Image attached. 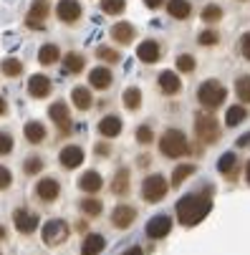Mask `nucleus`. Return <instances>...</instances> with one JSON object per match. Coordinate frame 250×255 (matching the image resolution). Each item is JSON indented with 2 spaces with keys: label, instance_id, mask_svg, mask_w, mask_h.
<instances>
[{
  "label": "nucleus",
  "instance_id": "1",
  "mask_svg": "<svg viewBox=\"0 0 250 255\" xmlns=\"http://www.w3.org/2000/svg\"><path fill=\"white\" fill-rule=\"evenodd\" d=\"M210 210H212V200L207 195H185L177 202V217H180V223L187 225V228L197 225L202 217H207Z\"/></svg>",
  "mask_w": 250,
  "mask_h": 255
},
{
  "label": "nucleus",
  "instance_id": "2",
  "mask_svg": "<svg viewBox=\"0 0 250 255\" xmlns=\"http://www.w3.org/2000/svg\"><path fill=\"white\" fill-rule=\"evenodd\" d=\"M159 149H162V154L164 157H172V159H177V157H182V154H187V136L180 131V129H167L164 134H162V139H159Z\"/></svg>",
  "mask_w": 250,
  "mask_h": 255
},
{
  "label": "nucleus",
  "instance_id": "3",
  "mask_svg": "<svg viewBox=\"0 0 250 255\" xmlns=\"http://www.w3.org/2000/svg\"><path fill=\"white\" fill-rule=\"evenodd\" d=\"M225 96H228V91H225V86L218 84V81H205V84L197 89V99H200V104H202L205 109H218V106L225 101Z\"/></svg>",
  "mask_w": 250,
  "mask_h": 255
},
{
  "label": "nucleus",
  "instance_id": "4",
  "mask_svg": "<svg viewBox=\"0 0 250 255\" xmlns=\"http://www.w3.org/2000/svg\"><path fill=\"white\" fill-rule=\"evenodd\" d=\"M195 131L197 136L205 141V144H215L220 139V124L215 117H210V114H197L195 119Z\"/></svg>",
  "mask_w": 250,
  "mask_h": 255
},
{
  "label": "nucleus",
  "instance_id": "5",
  "mask_svg": "<svg viewBox=\"0 0 250 255\" xmlns=\"http://www.w3.org/2000/svg\"><path fill=\"white\" fill-rule=\"evenodd\" d=\"M169 190V182L162 177V174H152L144 179V185H141V197L147 202H159Z\"/></svg>",
  "mask_w": 250,
  "mask_h": 255
},
{
  "label": "nucleus",
  "instance_id": "6",
  "mask_svg": "<svg viewBox=\"0 0 250 255\" xmlns=\"http://www.w3.org/2000/svg\"><path fill=\"white\" fill-rule=\"evenodd\" d=\"M66 238H68V225L63 220H51L43 225V243L46 245H51V248L61 245V243H66Z\"/></svg>",
  "mask_w": 250,
  "mask_h": 255
},
{
  "label": "nucleus",
  "instance_id": "7",
  "mask_svg": "<svg viewBox=\"0 0 250 255\" xmlns=\"http://www.w3.org/2000/svg\"><path fill=\"white\" fill-rule=\"evenodd\" d=\"M56 13H58V20L63 23H76L81 18V3L79 0H58Z\"/></svg>",
  "mask_w": 250,
  "mask_h": 255
},
{
  "label": "nucleus",
  "instance_id": "8",
  "mask_svg": "<svg viewBox=\"0 0 250 255\" xmlns=\"http://www.w3.org/2000/svg\"><path fill=\"white\" fill-rule=\"evenodd\" d=\"M13 220H15V230H18V233H23V235H30L35 228H38V217H35L33 212H28L25 207L15 210Z\"/></svg>",
  "mask_w": 250,
  "mask_h": 255
},
{
  "label": "nucleus",
  "instance_id": "9",
  "mask_svg": "<svg viewBox=\"0 0 250 255\" xmlns=\"http://www.w3.org/2000/svg\"><path fill=\"white\" fill-rule=\"evenodd\" d=\"M48 117L53 119V124L63 131V134H68L71 131V117H68V106L63 104V101H56L51 109H48Z\"/></svg>",
  "mask_w": 250,
  "mask_h": 255
},
{
  "label": "nucleus",
  "instance_id": "10",
  "mask_svg": "<svg viewBox=\"0 0 250 255\" xmlns=\"http://www.w3.org/2000/svg\"><path fill=\"white\" fill-rule=\"evenodd\" d=\"M46 15H48V0H33V8H30V13L25 18L28 28H35V30L43 28Z\"/></svg>",
  "mask_w": 250,
  "mask_h": 255
},
{
  "label": "nucleus",
  "instance_id": "11",
  "mask_svg": "<svg viewBox=\"0 0 250 255\" xmlns=\"http://www.w3.org/2000/svg\"><path fill=\"white\" fill-rule=\"evenodd\" d=\"M169 230H172V220H169L167 215H157V217H152V220L147 223V235H149L152 240L164 238Z\"/></svg>",
  "mask_w": 250,
  "mask_h": 255
},
{
  "label": "nucleus",
  "instance_id": "12",
  "mask_svg": "<svg viewBox=\"0 0 250 255\" xmlns=\"http://www.w3.org/2000/svg\"><path fill=\"white\" fill-rule=\"evenodd\" d=\"M61 164L66 167V169H74V167H79L81 162H84V149L81 147H76V144H68V147H63L61 149Z\"/></svg>",
  "mask_w": 250,
  "mask_h": 255
},
{
  "label": "nucleus",
  "instance_id": "13",
  "mask_svg": "<svg viewBox=\"0 0 250 255\" xmlns=\"http://www.w3.org/2000/svg\"><path fill=\"white\" fill-rule=\"evenodd\" d=\"M58 192H61V187H58V182L53 177H46L35 185V195H38L43 202H53L58 197Z\"/></svg>",
  "mask_w": 250,
  "mask_h": 255
},
{
  "label": "nucleus",
  "instance_id": "14",
  "mask_svg": "<svg viewBox=\"0 0 250 255\" xmlns=\"http://www.w3.org/2000/svg\"><path fill=\"white\" fill-rule=\"evenodd\" d=\"M28 91H30L33 99H43V96H48V94H51V79L43 76V74L30 76V81H28Z\"/></svg>",
  "mask_w": 250,
  "mask_h": 255
},
{
  "label": "nucleus",
  "instance_id": "15",
  "mask_svg": "<svg viewBox=\"0 0 250 255\" xmlns=\"http://www.w3.org/2000/svg\"><path fill=\"white\" fill-rule=\"evenodd\" d=\"M134 217H136V210L134 207H129V205H119L114 212H112V223L117 225V228H129L131 223H134Z\"/></svg>",
  "mask_w": 250,
  "mask_h": 255
},
{
  "label": "nucleus",
  "instance_id": "16",
  "mask_svg": "<svg viewBox=\"0 0 250 255\" xmlns=\"http://www.w3.org/2000/svg\"><path fill=\"white\" fill-rule=\"evenodd\" d=\"M159 89H162V94H177L182 89V81H180V76L177 74H172V71H162L159 74Z\"/></svg>",
  "mask_w": 250,
  "mask_h": 255
},
{
  "label": "nucleus",
  "instance_id": "17",
  "mask_svg": "<svg viewBox=\"0 0 250 255\" xmlns=\"http://www.w3.org/2000/svg\"><path fill=\"white\" fill-rule=\"evenodd\" d=\"M136 58H139V61H144V63H154V61H159V46H157V41H144V43H139V48H136Z\"/></svg>",
  "mask_w": 250,
  "mask_h": 255
},
{
  "label": "nucleus",
  "instance_id": "18",
  "mask_svg": "<svg viewBox=\"0 0 250 255\" xmlns=\"http://www.w3.org/2000/svg\"><path fill=\"white\" fill-rule=\"evenodd\" d=\"M89 81H91L94 89H109L112 86V71L99 66V68H94L91 74H89Z\"/></svg>",
  "mask_w": 250,
  "mask_h": 255
},
{
  "label": "nucleus",
  "instance_id": "19",
  "mask_svg": "<svg viewBox=\"0 0 250 255\" xmlns=\"http://www.w3.org/2000/svg\"><path fill=\"white\" fill-rule=\"evenodd\" d=\"M112 38L117 41V43H131L134 41V25L131 23H117L114 28H112Z\"/></svg>",
  "mask_w": 250,
  "mask_h": 255
},
{
  "label": "nucleus",
  "instance_id": "20",
  "mask_svg": "<svg viewBox=\"0 0 250 255\" xmlns=\"http://www.w3.org/2000/svg\"><path fill=\"white\" fill-rule=\"evenodd\" d=\"M99 131H101V136H119V131H122V119L119 117H104L101 122H99Z\"/></svg>",
  "mask_w": 250,
  "mask_h": 255
},
{
  "label": "nucleus",
  "instance_id": "21",
  "mask_svg": "<svg viewBox=\"0 0 250 255\" xmlns=\"http://www.w3.org/2000/svg\"><path fill=\"white\" fill-rule=\"evenodd\" d=\"M167 10H169V15L177 18V20H185V18H190V13H192L190 0H169Z\"/></svg>",
  "mask_w": 250,
  "mask_h": 255
},
{
  "label": "nucleus",
  "instance_id": "22",
  "mask_svg": "<svg viewBox=\"0 0 250 255\" xmlns=\"http://www.w3.org/2000/svg\"><path fill=\"white\" fill-rule=\"evenodd\" d=\"M101 185H104V182H101V174L99 172H86V174H81V179H79V187L84 190V192H99L101 190Z\"/></svg>",
  "mask_w": 250,
  "mask_h": 255
},
{
  "label": "nucleus",
  "instance_id": "23",
  "mask_svg": "<svg viewBox=\"0 0 250 255\" xmlns=\"http://www.w3.org/2000/svg\"><path fill=\"white\" fill-rule=\"evenodd\" d=\"M23 134H25V139H28L30 144H41V141L46 139V127H43L41 122H28L25 129H23Z\"/></svg>",
  "mask_w": 250,
  "mask_h": 255
},
{
  "label": "nucleus",
  "instance_id": "24",
  "mask_svg": "<svg viewBox=\"0 0 250 255\" xmlns=\"http://www.w3.org/2000/svg\"><path fill=\"white\" fill-rule=\"evenodd\" d=\"M71 101L76 104V109H81V112H86V109H91V91L84 89V86H76L74 91H71Z\"/></svg>",
  "mask_w": 250,
  "mask_h": 255
},
{
  "label": "nucleus",
  "instance_id": "25",
  "mask_svg": "<svg viewBox=\"0 0 250 255\" xmlns=\"http://www.w3.org/2000/svg\"><path fill=\"white\" fill-rule=\"evenodd\" d=\"M104 245H106V240H104V235H89V238L84 240V248H81V255H99V253L104 250Z\"/></svg>",
  "mask_w": 250,
  "mask_h": 255
},
{
  "label": "nucleus",
  "instance_id": "26",
  "mask_svg": "<svg viewBox=\"0 0 250 255\" xmlns=\"http://www.w3.org/2000/svg\"><path fill=\"white\" fill-rule=\"evenodd\" d=\"M61 58V51H58V46H53V43H46V46H41V51H38V61L43 63V66H51V63H56Z\"/></svg>",
  "mask_w": 250,
  "mask_h": 255
},
{
  "label": "nucleus",
  "instance_id": "27",
  "mask_svg": "<svg viewBox=\"0 0 250 255\" xmlns=\"http://www.w3.org/2000/svg\"><path fill=\"white\" fill-rule=\"evenodd\" d=\"M63 66H66V71H71V74H81V71H84V56H79V53H66Z\"/></svg>",
  "mask_w": 250,
  "mask_h": 255
},
{
  "label": "nucleus",
  "instance_id": "28",
  "mask_svg": "<svg viewBox=\"0 0 250 255\" xmlns=\"http://www.w3.org/2000/svg\"><path fill=\"white\" fill-rule=\"evenodd\" d=\"M124 106L129 109V112H136V109L141 106V91L139 89H126L124 91Z\"/></svg>",
  "mask_w": 250,
  "mask_h": 255
},
{
  "label": "nucleus",
  "instance_id": "29",
  "mask_svg": "<svg viewBox=\"0 0 250 255\" xmlns=\"http://www.w3.org/2000/svg\"><path fill=\"white\" fill-rule=\"evenodd\" d=\"M192 172H195V167H192V164H180V167H177V169L172 172V187H180V185H182V182H185Z\"/></svg>",
  "mask_w": 250,
  "mask_h": 255
},
{
  "label": "nucleus",
  "instance_id": "30",
  "mask_svg": "<svg viewBox=\"0 0 250 255\" xmlns=\"http://www.w3.org/2000/svg\"><path fill=\"white\" fill-rule=\"evenodd\" d=\"M245 117H248V112L243 106H230L225 114V122H228V127H238L240 122H245Z\"/></svg>",
  "mask_w": 250,
  "mask_h": 255
},
{
  "label": "nucleus",
  "instance_id": "31",
  "mask_svg": "<svg viewBox=\"0 0 250 255\" xmlns=\"http://www.w3.org/2000/svg\"><path fill=\"white\" fill-rule=\"evenodd\" d=\"M0 71H3L5 76L15 79V76H20V71H23V63H20L18 58H5V61H3V66H0Z\"/></svg>",
  "mask_w": 250,
  "mask_h": 255
},
{
  "label": "nucleus",
  "instance_id": "32",
  "mask_svg": "<svg viewBox=\"0 0 250 255\" xmlns=\"http://www.w3.org/2000/svg\"><path fill=\"white\" fill-rule=\"evenodd\" d=\"M235 94H238L240 101L250 104V76H240V79H238V84H235Z\"/></svg>",
  "mask_w": 250,
  "mask_h": 255
},
{
  "label": "nucleus",
  "instance_id": "33",
  "mask_svg": "<svg viewBox=\"0 0 250 255\" xmlns=\"http://www.w3.org/2000/svg\"><path fill=\"white\" fill-rule=\"evenodd\" d=\"M126 190H129V169H119L117 177H114V192L124 195Z\"/></svg>",
  "mask_w": 250,
  "mask_h": 255
},
{
  "label": "nucleus",
  "instance_id": "34",
  "mask_svg": "<svg viewBox=\"0 0 250 255\" xmlns=\"http://www.w3.org/2000/svg\"><path fill=\"white\" fill-rule=\"evenodd\" d=\"M124 8H126L124 0H101V10H104L106 15H119Z\"/></svg>",
  "mask_w": 250,
  "mask_h": 255
},
{
  "label": "nucleus",
  "instance_id": "35",
  "mask_svg": "<svg viewBox=\"0 0 250 255\" xmlns=\"http://www.w3.org/2000/svg\"><path fill=\"white\" fill-rule=\"evenodd\" d=\"M235 164H238L235 154H223L220 162H218V169H220L223 174H230V172H235Z\"/></svg>",
  "mask_w": 250,
  "mask_h": 255
},
{
  "label": "nucleus",
  "instance_id": "36",
  "mask_svg": "<svg viewBox=\"0 0 250 255\" xmlns=\"http://www.w3.org/2000/svg\"><path fill=\"white\" fill-rule=\"evenodd\" d=\"M81 210H84L86 215L96 217V215H101V202L94 200V197H86V200H81Z\"/></svg>",
  "mask_w": 250,
  "mask_h": 255
},
{
  "label": "nucleus",
  "instance_id": "37",
  "mask_svg": "<svg viewBox=\"0 0 250 255\" xmlns=\"http://www.w3.org/2000/svg\"><path fill=\"white\" fill-rule=\"evenodd\" d=\"M220 18H223V8H220V5H207V8H202V20L215 23V20H220Z\"/></svg>",
  "mask_w": 250,
  "mask_h": 255
},
{
  "label": "nucleus",
  "instance_id": "38",
  "mask_svg": "<svg viewBox=\"0 0 250 255\" xmlns=\"http://www.w3.org/2000/svg\"><path fill=\"white\" fill-rule=\"evenodd\" d=\"M41 169H43V159L41 157H28L25 164H23V172L25 174H38Z\"/></svg>",
  "mask_w": 250,
  "mask_h": 255
},
{
  "label": "nucleus",
  "instance_id": "39",
  "mask_svg": "<svg viewBox=\"0 0 250 255\" xmlns=\"http://www.w3.org/2000/svg\"><path fill=\"white\" fill-rule=\"evenodd\" d=\"M177 68H180L182 74H192L195 71V58L190 53H182L180 58H177Z\"/></svg>",
  "mask_w": 250,
  "mask_h": 255
},
{
  "label": "nucleus",
  "instance_id": "40",
  "mask_svg": "<svg viewBox=\"0 0 250 255\" xmlns=\"http://www.w3.org/2000/svg\"><path fill=\"white\" fill-rule=\"evenodd\" d=\"M96 56L104 58V61H112V63L119 61V53H117L114 48H106V46H99V48H96Z\"/></svg>",
  "mask_w": 250,
  "mask_h": 255
},
{
  "label": "nucleus",
  "instance_id": "41",
  "mask_svg": "<svg viewBox=\"0 0 250 255\" xmlns=\"http://www.w3.org/2000/svg\"><path fill=\"white\" fill-rule=\"evenodd\" d=\"M13 152V136L10 134H0V157H5Z\"/></svg>",
  "mask_w": 250,
  "mask_h": 255
},
{
  "label": "nucleus",
  "instance_id": "42",
  "mask_svg": "<svg viewBox=\"0 0 250 255\" xmlns=\"http://www.w3.org/2000/svg\"><path fill=\"white\" fill-rule=\"evenodd\" d=\"M200 43H202V46H215V43H218V33H215V30L200 33Z\"/></svg>",
  "mask_w": 250,
  "mask_h": 255
},
{
  "label": "nucleus",
  "instance_id": "43",
  "mask_svg": "<svg viewBox=\"0 0 250 255\" xmlns=\"http://www.w3.org/2000/svg\"><path fill=\"white\" fill-rule=\"evenodd\" d=\"M10 182H13V174L8 167H0V190H8L10 187Z\"/></svg>",
  "mask_w": 250,
  "mask_h": 255
},
{
  "label": "nucleus",
  "instance_id": "44",
  "mask_svg": "<svg viewBox=\"0 0 250 255\" xmlns=\"http://www.w3.org/2000/svg\"><path fill=\"white\" fill-rule=\"evenodd\" d=\"M136 141L139 144H149L152 141V129L149 127H139L136 129Z\"/></svg>",
  "mask_w": 250,
  "mask_h": 255
},
{
  "label": "nucleus",
  "instance_id": "45",
  "mask_svg": "<svg viewBox=\"0 0 250 255\" xmlns=\"http://www.w3.org/2000/svg\"><path fill=\"white\" fill-rule=\"evenodd\" d=\"M240 48H243V56L250 61V33H245V35H243V43H240Z\"/></svg>",
  "mask_w": 250,
  "mask_h": 255
},
{
  "label": "nucleus",
  "instance_id": "46",
  "mask_svg": "<svg viewBox=\"0 0 250 255\" xmlns=\"http://www.w3.org/2000/svg\"><path fill=\"white\" fill-rule=\"evenodd\" d=\"M162 3H164V0H144V5H147V8H159Z\"/></svg>",
  "mask_w": 250,
  "mask_h": 255
},
{
  "label": "nucleus",
  "instance_id": "47",
  "mask_svg": "<svg viewBox=\"0 0 250 255\" xmlns=\"http://www.w3.org/2000/svg\"><path fill=\"white\" fill-rule=\"evenodd\" d=\"M96 152L99 154H109V147H106V144H96Z\"/></svg>",
  "mask_w": 250,
  "mask_h": 255
},
{
  "label": "nucleus",
  "instance_id": "48",
  "mask_svg": "<svg viewBox=\"0 0 250 255\" xmlns=\"http://www.w3.org/2000/svg\"><path fill=\"white\" fill-rule=\"evenodd\" d=\"M5 112H8V104H5V99H3V96H0V117H3Z\"/></svg>",
  "mask_w": 250,
  "mask_h": 255
},
{
  "label": "nucleus",
  "instance_id": "49",
  "mask_svg": "<svg viewBox=\"0 0 250 255\" xmlns=\"http://www.w3.org/2000/svg\"><path fill=\"white\" fill-rule=\"evenodd\" d=\"M124 255H141V248H131V250H126Z\"/></svg>",
  "mask_w": 250,
  "mask_h": 255
},
{
  "label": "nucleus",
  "instance_id": "50",
  "mask_svg": "<svg viewBox=\"0 0 250 255\" xmlns=\"http://www.w3.org/2000/svg\"><path fill=\"white\" fill-rule=\"evenodd\" d=\"M248 141H250V136H248V134H245V136H240V139H238V144H240V147H245V144H248Z\"/></svg>",
  "mask_w": 250,
  "mask_h": 255
},
{
  "label": "nucleus",
  "instance_id": "51",
  "mask_svg": "<svg viewBox=\"0 0 250 255\" xmlns=\"http://www.w3.org/2000/svg\"><path fill=\"white\" fill-rule=\"evenodd\" d=\"M3 238H5V230H3V228H0V240H3Z\"/></svg>",
  "mask_w": 250,
  "mask_h": 255
},
{
  "label": "nucleus",
  "instance_id": "52",
  "mask_svg": "<svg viewBox=\"0 0 250 255\" xmlns=\"http://www.w3.org/2000/svg\"><path fill=\"white\" fill-rule=\"evenodd\" d=\"M248 182H250V162H248Z\"/></svg>",
  "mask_w": 250,
  "mask_h": 255
}]
</instances>
